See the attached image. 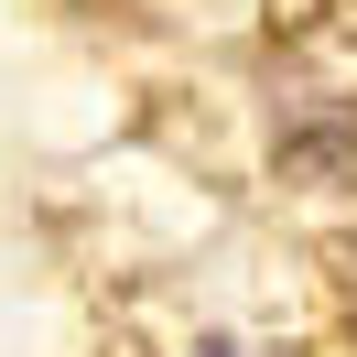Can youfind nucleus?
<instances>
[{
	"mask_svg": "<svg viewBox=\"0 0 357 357\" xmlns=\"http://www.w3.org/2000/svg\"><path fill=\"white\" fill-rule=\"evenodd\" d=\"M206 357H227V347H206Z\"/></svg>",
	"mask_w": 357,
	"mask_h": 357,
	"instance_id": "1",
	"label": "nucleus"
}]
</instances>
